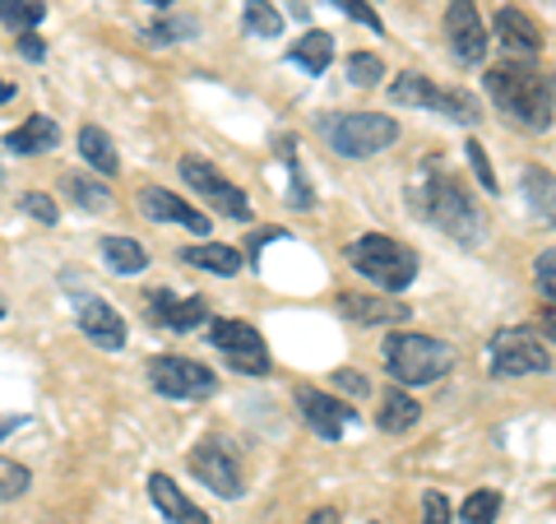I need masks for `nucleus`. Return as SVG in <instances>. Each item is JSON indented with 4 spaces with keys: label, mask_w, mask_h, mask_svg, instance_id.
Segmentation results:
<instances>
[{
    "label": "nucleus",
    "mask_w": 556,
    "mask_h": 524,
    "mask_svg": "<svg viewBox=\"0 0 556 524\" xmlns=\"http://www.w3.org/2000/svg\"><path fill=\"white\" fill-rule=\"evenodd\" d=\"M298 409H302V423L316 432L320 441H339V436L357 423L353 404H343V399L325 395V390H311V386L298 390Z\"/></svg>",
    "instance_id": "ddd939ff"
},
{
    "label": "nucleus",
    "mask_w": 556,
    "mask_h": 524,
    "mask_svg": "<svg viewBox=\"0 0 556 524\" xmlns=\"http://www.w3.org/2000/svg\"><path fill=\"white\" fill-rule=\"evenodd\" d=\"M0 316H5V302H0Z\"/></svg>",
    "instance_id": "a18cd8bd"
},
{
    "label": "nucleus",
    "mask_w": 556,
    "mask_h": 524,
    "mask_svg": "<svg viewBox=\"0 0 556 524\" xmlns=\"http://www.w3.org/2000/svg\"><path fill=\"white\" fill-rule=\"evenodd\" d=\"M306 524H339V511H329V506H325V511H316Z\"/></svg>",
    "instance_id": "79ce46f5"
},
{
    "label": "nucleus",
    "mask_w": 556,
    "mask_h": 524,
    "mask_svg": "<svg viewBox=\"0 0 556 524\" xmlns=\"http://www.w3.org/2000/svg\"><path fill=\"white\" fill-rule=\"evenodd\" d=\"M42 0H0V24H10L14 33H33V24H42Z\"/></svg>",
    "instance_id": "cd10ccee"
},
{
    "label": "nucleus",
    "mask_w": 556,
    "mask_h": 524,
    "mask_svg": "<svg viewBox=\"0 0 556 524\" xmlns=\"http://www.w3.org/2000/svg\"><path fill=\"white\" fill-rule=\"evenodd\" d=\"M139 204H144V214H149V219L177 223V228H186V233L208 237V214H204V209L186 204L181 196H167L163 186H144V190H139Z\"/></svg>",
    "instance_id": "4468645a"
},
{
    "label": "nucleus",
    "mask_w": 556,
    "mask_h": 524,
    "mask_svg": "<svg viewBox=\"0 0 556 524\" xmlns=\"http://www.w3.org/2000/svg\"><path fill=\"white\" fill-rule=\"evenodd\" d=\"M422 417V404L408 390H386V404H380V427L386 432H408Z\"/></svg>",
    "instance_id": "393cba45"
},
{
    "label": "nucleus",
    "mask_w": 556,
    "mask_h": 524,
    "mask_svg": "<svg viewBox=\"0 0 556 524\" xmlns=\"http://www.w3.org/2000/svg\"><path fill=\"white\" fill-rule=\"evenodd\" d=\"M468 163H473V172H478V182H482V190H492V196H501L496 190V172H492V159H486V149L478 145V139H468Z\"/></svg>",
    "instance_id": "473e14b6"
},
{
    "label": "nucleus",
    "mask_w": 556,
    "mask_h": 524,
    "mask_svg": "<svg viewBox=\"0 0 556 524\" xmlns=\"http://www.w3.org/2000/svg\"><path fill=\"white\" fill-rule=\"evenodd\" d=\"M486 362H492V376H543V372H552L547 339H538L533 329H496L492 344H486Z\"/></svg>",
    "instance_id": "0eeeda50"
},
{
    "label": "nucleus",
    "mask_w": 556,
    "mask_h": 524,
    "mask_svg": "<svg viewBox=\"0 0 556 524\" xmlns=\"http://www.w3.org/2000/svg\"><path fill=\"white\" fill-rule=\"evenodd\" d=\"M149 386L167 399H208L218 390V376L204 362H190V358H153Z\"/></svg>",
    "instance_id": "9d476101"
},
{
    "label": "nucleus",
    "mask_w": 556,
    "mask_h": 524,
    "mask_svg": "<svg viewBox=\"0 0 556 524\" xmlns=\"http://www.w3.org/2000/svg\"><path fill=\"white\" fill-rule=\"evenodd\" d=\"M241 28H247L251 38H278V33H283V14H278L269 0H247V10H241Z\"/></svg>",
    "instance_id": "bb28decb"
},
{
    "label": "nucleus",
    "mask_w": 556,
    "mask_h": 524,
    "mask_svg": "<svg viewBox=\"0 0 556 524\" xmlns=\"http://www.w3.org/2000/svg\"><path fill=\"white\" fill-rule=\"evenodd\" d=\"M28 483H33V474H28V469H24L20 460L0 456V501L24 497V492H28Z\"/></svg>",
    "instance_id": "7c9ffc66"
},
{
    "label": "nucleus",
    "mask_w": 556,
    "mask_h": 524,
    "mask_svg": "<svg viewBox=\"0 0 556 524\" xmlns=\"http://www.w3.org/2000/svg\"><path fill=\"white\" fill-rule=\"evenodd\" d=\"M348 265H353L362 278H371V284H380L386 292L408 288L413 278H417V255L404 247V241L380 237V233L357 237L353 247H348Z\"/></svg>",
    "instance_id": "20e7f679"
},
{
    "label": "nucleus",
    "mask_w": 556,
    "mask_h": 524,
    "mask_svg": "<svg viewBox=\"0 0 556 524\" xmlns=\"http://www.w3.org/2000/svg\"><path fill=\"white\" fill-rule=\"evenodd\" d=\"M79 153H84V163H89L93 172H102V177H116V145H112V135L102 130V126H84L79 130Z\"/></svg>",
    "instance_id": "5701e85b"
},
{
    "label": "nucleus",
    "mask_w": 556,
    "mask_h": 524,
    "mask_svg": "<svg viewBox=\"0 0 556 524\" xmlns=\"http://www.w3.org/2000/svg\"><path fill=\"white\" fill-rule=\"evenodd\" d=\"M525 186H529V200L543 219H552V172L547 167H529L525 172Z\"/></svg>",
    "instance_id": "2f4dec72"
},
{
    "label": "nucleus",
    "mask_w": 556,
    "mask_h": 524,
    "mask_svg": "<svg viewBox=\"0 0 556 524\" xmlns=\"http://www.w3.org/2000/svg\"><path fill=\"white\" fill-rule=\"evenodd\" d=\"M486 98L501 108V116H510L525 130H552V79L533 65L501 61L482 75Z\"/></svg>",
    "instance_id": "f03ea898"
},
{
    "label": "nucleus",
    "mask_w": 556,
    "mask_h": 524,
    "mask_svg": "<svg viewBox=\"0 0 556 524\" xmlns=\"http://www.w3.org/2000/svg\"><path fill=\"white\" fill-rule=\"evenodd\" d=\"M79 329L98 348H108V353H116V348L126 344V321H121V311L112 302H102V297H84L79 302Z\"/></svg>",
    "instance_id": "2eb2a0df"
},
{
    "label": "nucleus",
    "mask_w": 556,
    "mask_h": 524,
    "mask_svg": "<svg viewBox=\"0 0 556 524\" xmlns=\"http://www.w3.org/2000/svg\"><path fill=\"white\" fill-rule=\"evenodd\" d=\"M208 344L228 358L241 376H269V348L260 339V329L247 321H214L208 325Z\"/></svg>",
    "instance_id": "6e6552de"
},
{
    "label": "nucleus",
    "mask_w": 556,
    "mask_h": 524,
    "mask_svg": "<svg viewBox=\"0 0 556 524\" xmlns=\"http://www.w3.org/2000/svg\"><path fill=\"white\" fill-rule=\"evenodd\" d=\"M190 474H195L208 492L218 497H241V460L232 441H223V436H204V441L190 450Z\"/></svg>",
    "instance_id": "1a4fd4ad"
},
{
    "label": "nucleus",
    "mask_w": 556,
    "mask_h": 524,
    "mask_svg": "<svg viewBox=\"0 0 556 524\" xmlns=\"http://www.w3.org/2000/svg\"><path fill=\"white\" fill-rule=\"evenodd\" d=\"M445 38H450V57L459 65H482L486 61V28L473 0H450L445 10Z\"/></svg>",
    "instance_id": "f8f14e48"
},
{
    "label": "nucleus",
    "mask_w": 556,
    "mask_h": 524,
    "mask_svg": "<svg viewBox=\"0 0 556 524\" xmlns=\"http://www.w3.org/2000/svg\"><path fill=\"white\" fill-rule=\"evenodd\" d=\"M14 98V84L10 79H0V102H10Z\"/></svg>",
    "instance_id": "37998d69"
},
{
    "label": "nucleus",
    "mask_w": 556,
    "mask_h": 524,
    "mask_svg": "<svg viewBox=\"0 0 556 524\" xmlns=\"http://www.w3.org/2000/svg\"><path fill=\"white\" fill-rule=\"evenodd\" d=\"M153 321H163L167 329H177V335H186V329H195V325H204V316H208V302L204 297H186V302H177L172 292H153Z\"/></svg>",
    "instance_id": "6ab92c4d"
},
{
    "label": "nucleus",
    "mask_w": 556,
    "mask_h": 524,
    "mask_svg": "<svg viewBox=\"0 0 556 524\" xmlns=\"http://www.w3.org/2000/svg\"><path fill=\"white\" fill-rule=\"evenodd\" d=\"M496 42L506 47V51H519V57H538V51L547 47V38H543V28H538L525 10H515V5H506V10H496Z\"/></svg>",
    "instance_id": "dca6fc26"
},
{
    "label": "nucleus",
    "mask_w": 556,
    "mask_h": 524,
    "mask_svg": "<svg viewBox=\"0 0 556 524\" xmlns=\"http://www.w3.org/2000/svg\"><path fill=\"white\" fill-rule=\"evenodd\" d=\"M61 186H65V196L75 200L79 209H93V214H102V209L112 204L108 182H93V177H84V172H65Z\"/></svg>",
    "instance_id": "a878e982"
},
{
    "label": "nucleus",
    "mask_w": 556,
    "mask_h": 524,
    "mask_svg": "<svg viewBox=\"0 0 556 524\" xmlns=\"http://www.w3.org/2000/svg\"><path fill=\"white\" fill-rule=\"evenodd\" d=\"M102 260L116 274H144L149 270V251L130 237H102Z\"/></svg>",
    "instance_id": "b1692460"
},
{
    "label": "nucleus",
    "mask_w": 556,
    "mask_h": 524,
    "mask_svg": "<svg viewBox=\"0 0 556 524\" xmlns=\"http://www.w3.org/2000/svg\"><path fill=\"white\" fill-rule=\"evenodd\" d=\"M181 260L186 265H195V270H208V274H237L241 265H247V260H241L232 247H223V241H200V247H186L181 251Z\"/></svg>",
    "instance_id": "4be33fe9"
},
{
    "label": "nucleus",
    "mask_w": 556,
    "mask_h": 524,
    "mask_svg": "<svg viewBox=\"0 0 556 524\" xmlns=\"http://www.w3.org/2000/svg\"><path fill=\"white\" fill-rule=\"evenodd\" d=\"M380 358H386L399 386H437L450 366H455V348L431 335H390Z\"/></svg>",
    "instance_id": "7ed1b4c3"
},
{
    "label": "nucleus",
    "mask_w": 556,
    "mask_h": 524,
    "mask_svg": "<svg viewBox=\"0 0 556 524\" xmlns=\"http://www.w3.org/2000/svg\"><path fill=\"white\" fill-rule=\"evenodd\" d=\"M144 5H159V10H172V0H144Z\"/></svg>",
    "instance_id": "c03bdc74"
},
{
    "label": "nucleus",
    "mask_w": 556,
    "mask_h": 524,
    "mask_svg": "<svg viewBox=\"0 0 556 524\" xmlns=\"http://www.w3.org/2000/svg\"><path fill=\"white\" fill-rule=\"evenodd\" d=\"M153 42H177V38H190L195 33V24L190 20H181V24H153V28H144Z\"/></svg>",
    "instance_id": "4c0bfd02"
},
{
    "label": "nucleus",
    "mask_w": 556,
    "mask_h": 524,
    "mask_svg": "<svg viewBox=\"0 0 556 524\" xmlns=\"http://www.w3.org/2000/svg\"><path fill=\"white\" fill-rule=\"evenodd\" d=\"M149 497H153V506L163 511L167 524H214L167 474H153V478H149Z\"/></svg>",
    "instance_id": "f3484780"
},
{
    "label": "nucleus",
    "mask_w": 556,
    "mask_h": 524,
    "mask_svg": "<svg viewBox=\"0 0 556 524\" xmlns=\"http://www.w3.org/2000/svg\"><path fill=\"white\" fill-rule=\"evenodd\" d=\"M334 386H339L343 395L362 399V395H367V376H362V372H334Z\"/></svg>",
    "instance_id": "58836bf2"
},
{
    "label": "nucleus",
    "mask_w": 556,
    "mask_h": 524,
    "mask_svg": "<svg viewBox=\"0 0 556 524\" xmlns=\"http://www.w3.org/2000/svg\"><path fill=\"white\" fill-rule=\"evenodd\" d=\"M408 204L417 219H427L431 228H441L445 237L464 241V247H478L486 237V219H482L478 200L468 196V186L441 159L417 163L413 182H408Z\"/></svg>",
    "instance_id": "f257e3e1"
},
{
    "label": "nucleus",
    "mask_w": 556,
    "mask_h": 524,
    "mask_svg": "<svg viewBox=\"0 0 556 524\" xmlns=\"http://www.w3.org/2000/svg\"><path fill=\"white\" fill-rule=\"evenodd\" d=\"M556 251L547 247L543 255H538V265H533V274H538V288H543V297H547V302H552V297H556Z\"/></svg>",
    "instance_id": "c9c22d12"
},
{
    "label": "nucleus",
    "mask_w": 556,
    "mask_h": 524,
    "mask_svg": "<svg viewBox=\"0 0 556 524\" xmlns=\"http://www.w3.org/2000/svg\"><path fill=\"white\" fill-rule=\"evenodd\" d=\"M329 5H339L348 20H357V24H367L371 33H380V14L367 5V0H329Z\"/></svg>",
    "instance_id": "f704fd0d"
},
{
    "label": "nucleus",
    "mask_w": 556,
    "mask_h": 524,
    "mask_svg": "<svg viewBox=\"0 0 556 524\" xmlns=\"http://www.w3.org/2000/svg\"><path fill=\"white\" fill-rule=\"evenodd\" d=\"M20 209L28 219H38V223H56V200L42 196V190H28V196L20 200Z\"/></svg>",
    "instance_id": "72a5a7b5"
},
{
    "label": "nucleus",
    "mask_w": 556,
    "mask_h": 524,
    "mask_svg": "<svg viewBox=\"0 0 556 524\" xmlns=\"http://www.w3.org/2000/svg\"><path fill=\"white\" fill-rule=\"evenodd\" d=\"M24 427V413H0V441H5L10 432H20Z\"/></svg>",
    "instance_id": "a19ab883"
},
{
    "label": "nucleus",
    "mask_w": 556,
    "mask_h": 524,
    "mask_svg": "<svg viewBox=\"0 0 556 524\" xmlns=\"http://www.w3.org/2000/svg\"><path fill=\"white\" fill-rule=\"evenodd\" d=\"M343 311L362 325H394V321H408V307L404 302H386V297H362V292H348L343 297Z\"/></svg>",
    "instance_id": "aec40b11"
},
{
    "label": "nucleus",
    "mask_w": 556,
    "mask_h": 524,
    "mask_svg": "<svg viewBox=\"0 0 556 524\" xmlns=\"http://www.w3.org/2000/svg\"><path fill=\"white\" fill-rule=\"evenodd\" d=\"M325 139L334 145V153H343V159H376L380 149H390L399 139V121L394 116H376V112L329 116L325 121Z\"/></svg>",
    "instance_id": "39448f33"
},
{
    "label": "nucleus",
    "mask_w": 556,
    "mask_h": 524,
    "mask_svg": "<svg viewBox=\"0 0 556 524\" xmlns=\"http://www.w3.org/2000/svg\"><path fill=\"white\" fill-rule=\"evenodd\" d=\"M288 61H298V65L306 70V75H325L329 61H334V38H329L325 28H311L302 42H292Z\"/></svg>",
    "instance_id": "412c9836"
},
{
    "label": "nucleus",
    "mask_w": 556,
    "mask_h": 524,
    "mask_svg": "<svg viewBox=\"0 0 556 524\" xmlns=\"http://www.w3.org/2000/svg\"><path fill=\"white\" fill-rule=\"evenodd\" d=\"M501 511V492L496 487H478L473 497H464V524H492Z\"/></svg>",
    "instance_id": "c85d7f7f"
},
{
    "label": "nucleus",
    "mask_w": 556,
    "mask_h": 524,
    "mask_svg": "<svg viewBox=\"0 0 556 524\" xmlns=\"http://www.w3.org/2000/svg\"><path fill=\"white\" fill-rule=\"evenodd\" d=\"M348 79H353L357 89H376V84L386 79V61L371 57V51H357V57H348Z\"/></svg>",
    "instance_id": "c756f323"
},
{
    "label": "nucleus",
    "mask_w": 556,
    "mask_h": 524,
    "mask_svg": "<svg viewBox=\"0 0 556 524\" xmlns=\"http://www.w3.org/2000/svg\"><path fill=\"white\" fill-rule=\"evenodd\" d=\"M422 524H450V501L441 492H427L422 497Z\"/></svg>",
    "instance_id": "e433bc0d"
},
{
    "label": "nucleus",
    "mask_w": 556,
    "mask_h": 524,
    "mask_svg": "<svg viewBox=\"0 0 556 524\" xmlns=\"http://www.w3.org/2000/svg\"><path fill=\"white\" fill-rule=\"evenodd\" d=\"M181 182H186L190 190H200L204 204H214L218 214H228V219H237V223L251 219V200L241 196V190H237L228 177H223L214 163H204V159H181Z\"/></svg>",
    "instance_id": "9b49d317"
},
{
    "label": "nucleus",
    "mask_w": 556,
    "mask_h": 524,
    "mask_svg": "<svg viewBox=\"0 0 556 524\" xmlns=\"http://www.w3.org/2000/svg\"><path fill=\"white\" fill-rule=\"evenodd\" d=\"M390 102H399V108H431L441 112L450 121H459V126H478V98L464 93V89H437L427 75H417V70H408V75H399L390 84Z\"/></svg>",
    "instance_id": "423d86ee"
},
{
    "label": "nucleus",
    "mask_w": 556,
    "mask_h": 524,
    "mask_svg": "<svg viewBox=\"0 0 556 524\" xmlns=\"http://www.w3.org/2000/svg\"><path fill=\"white\" fill-rule=\"evenodd\" d=\"M61 145V126L51 116H28L20 130L5 135V149L20 153V159H33V153H51Z\"/></svg>",
    "instance_id": "a211bd4d"
},
{
    "label": "nucleus",
    "mask_w": 556,
    "mask_h": 524,
    "mask_svg": "<svg viewBox=\"0 0 556 524\" xmlns=\"http://www.w3.org/2000/svg\"><path fill=\"white\" fill-rule=\"evenodd\" d=\"M20 51H24L28 61H42V57H47V47H42L38 33H20Z\"/></svg>",
    "instance_id": "ea45409f"
}]
</instances>
